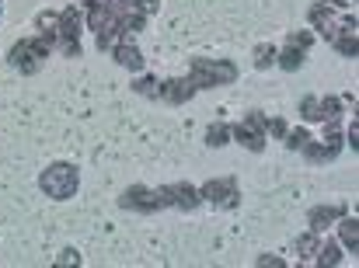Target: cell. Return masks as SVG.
Wrapping results in <instances>:
<instances>
[{"mask_svg":"<svg viewBox=\"0 0 359 268\" xmlns=\"http://www.w3.org/2000/svg\"><path fill=\"white\" fill-rule=\"evenodd\" d=\"M88 21H91V31L98 35V49L112 52V45L119 38H126L129 31H143L147 10L119 3V0H91L88 3Z\"/></svg>","mask_w":359,"mask_h":268,"instance_id":"obj_1","label":"cell"},{"mask_svg":"<svg viewBox=\"0 0 359 268\" xmlns=\"http://www.w3.org/2000/svg\"><path fill=\"white\" fill-rule=\"evenodd\" d=\"M238 80V66L231 59H192V77L189 84L199 87H220V84H234Z\"/></svg>","mask_w":359,"mask_h":268,"instance_id":"obj_2","label":"cell"},{"mask_svg":"<svg viewBox=\"0 0 359 268\" xmlns=\"http://www.w3.org/2000/svg\"><path fill=\"white\" fill-rule=\"evenodd\" d=\"M53 42H56V31H42L39 38H25V42H18L14 49H11V63L18 66V70H25V73H35L39 66H42V59L49 56V49H53Z\"/></svg>","mask_w":359,"mask_h":268,"instance_id":"obj_3","label":"cell"},{"mask_svg":"<svg viewBox=\"0 0 359 268\" xmlns=\"http://www.w3.org/2000/svg\"><path fill=\"white\" fill-rule=\"evenodd\" d=\"M77 167H70V164H53V167H46L42 171V178H39V188L49 195V199H70L74 192H77Z\"/></svg>","mask_w":359,"mask_h":268,"instance_id":"obj_4","label":"cell"},{"mask_svg":"<svg viewBox=\"0 0 359 268\" xmlns=\"http://www.w3.org/2000/svg\"><path fill=\"white\" fill-rule=\"evenodd\" d=\"M119 206L122 209H136V213H157V209H168V192H164V188L133 185V188L122 192Z\"/></svg>","mask_w":359,"mask_h":268,"instance_id":"obj_5","label":"cell"},{"mask_svg":"<svg viewBox=\"0 0 359 268\" xmlns=\"http://www.w3.org/2000/svg\"><path fill=\"white\" fill-rule=\"evenodd\" d=\"M265 129H269L265 115H262V112H248L238 126H231V136L238 139L244 150H251V153H262V146H265Z\"/></svg>","mask_w":359,"mask_h":268,"instance_id":"obj_6","label":"cell"},{"mask_svg":"<svg viewBox=\"0 0 359 268\" xmlns=\"http://www.w3.org/2000/svg\"><path fill=\"white\" fill-rule=\"evenodd\" d=\"M56 38H60V49L70 59L81 56V10L77 7L60 10V17H56Z\"/></svg>","mask_w":359,"mask_h":268,"instance_id":"obj_7","label":"cell"},{"mask_svg":"<svg viewBox=\"0 0 359 268\" xmlns=\"http://www.w3.org/2000/svg\"><path fill=\"white\" fill-rule=\"evenodd\" d=\"M311 42H314V35H311V31H290V35H286V49H283V52H276V63H279L283 70H300V66H304V59H307Z\"/></svg>","mask_w":359,"mask_h":268,"instance_id":"obj_8","label":"cell"},{"mask_svg":"<svg viewBox=\"0 0 359 268\" xmlns=\"http://www.w3.org/2000/svg\"><path fill=\"white\" fill-rule=\"evenodd\" d=\"M199 195H203L206 202L220 206V209H234L238 199H241L238 178H213V181H206V185L199 188Z\"/></svg>","mask_w":359,"mask_h":268,"instance_id":"obj_9","label":"cell"},{"mask_svg":"<svg viewBox=\"0 0 359 268\" xmlns=\"http://www.w3.org/2000/svg\"><path fill=\"white\" fill-rule=\"evenodd\" d=\"M339 108H342L339 98H304L300 101V115L307 122H335L339 119Z\"/></svg>","mask_w":359,"mask_h":268,"instance_id":"obj_10","label":"cell"},{"mask_svg":"<svg viewBox=\"0 0 359 268\" xmlns=\"http://www.w3.org/2000/svg\"><path fill=\"white\" fill-rule=\"evenodd\" d=\"M321 143H325V146H314L311 139L304 143V153H307V160L321 164V160H335V157H339V150H342V143H339V119H335V122H328V136H325Z\"/></svg>","mask_w":359,"mask_h":268,"instance_id":"obj_11","label":"cell"},{"mask_svg":"<svg viewBox=\"0 0 359 268\" xmlns=\"http://www.w3.org/2000/svg\"><path fill=\"white\" fill-rule=\"evenodd\" d=\"M332 42H335V49H339L342 56L356 59V52H359V45H356V14H346V17H342V24H339V31L332 35Z\"/></svg>","mask_w":359,"mask_h":268,"instance_id":"obj_12","label":"cell"},{"mask_svg":"<svg viewBox=\"0 0 359 268\" xmlns=\"http://www.w3.org/2000/svg\"><path fill=\"white\" fill-rule=\"evenodd\" d=\"M168 192V206H178V209H196L203 202L199 188H192L189 181H175V185H164Z\"/></svg>","mask_w":359,"mask_h":268,"instance_id":"obj_13","label":"cell"},{"mask_svg":"<svg viewBox=\"0 0 359 268\" xmlns=\"http://www.w3.org/2000/svg\"><path fill=\"white\" fill-rule=\"evenodd\" d=\"M192 94H196V87H192L189 80H164V84L157 87V98H164V101H171V105H185Z\"/></svg>","mask_w":359,"mask_h":268,"instance_id":"obj_14","label":"cell"},{"mask_svg":"<svg viewBox=\"0 0 359 268\" xmlns=\"http://www.w3.org/2000/svg\"><path fill=\"white\" fill-rule=\"evenodd\" d=\"M112 56H116V63L126 66V70H143V52H140L129 38H122V42L112 45Z\"/></svg>","mask_w":359,"mask_h":268,"instance_id":"obj_15","label":"cell"},{"mask_svg":"<svg viewBox=\"0 0 359 268\" xmlns=\"http://www.w3.org/2000/svg\"><path fill=\"white\" fill-rule=\"evenodd\" d=\"M311 21H314L328 38H332V35L339 31V24H342V17H335V14H332V7H321V3H318V7H311Z\"/></svg>","mask_w":359,"mask_h":268,"instance_id":"obj_16","label":"cell"},{"mask_svg":"<svg viewBox=\"0 0 359 268\" xmlns=\"http://www.w3.org/2000/svg\"><path fill=\"white\" fill-rule=\"evenodd\" d=\"M339 216H346L342 206H314L307 220H311V230H325V227H328L332 220H339Z\"/></svg>","mask_w":359,"mask_h":268,"instance_id":"obj_17","label":"cell"},{"mask_svg":"<svg viewBox=\"0 0 359 268\" xmlns=\"http://www.w3.org/2000/svg\"><path fill=\"white\" fill-rule=\"evenodd\" d=\"M339 241H342V244H346V248H349L353 255L359 251V220H356V216H353V220H342V223H339Z\"/></svg>","mask_w":359,"mask_h":268,"instance_id":"obj_18","label":"cell"},{"mask_svg":"<svg viewBox=\"0 0 359 268\" xmlns=\"http://www.w3.org/2000/svg\"><path fill=\"white\" fill-rule=\"evenodd\" d=\"M272 63H276V45H272V42L255 45V66H258V70H269Z\"/></svg>","mask_w":359,"mask_h":268,"instance_id":"obj_19","label":"cell"},{"mask_svg":"<svg viewBox=\"0 0 359 268\" xmlns=\"http://www.w3.org/2000/svg\"><path fill=\"white\" fill-rule=\"evenodd\" d=\"M227 139H231V126H224V122L210 126V133H206V143H210V146H227Z\"/></svg>","mask_w":359,"mask_h":268,"instance_id":"obj_20","label":"cell"},{"mask_svg":"<svg viewBox=\"0 0 359 268\" xmlns=\"http://www.w3.org/2000/svg\"><path fill=\"white\" fill-rule=\"evenodd\" d=\"M342 255H339V244H321L318 248V265H339Z\"/></svg>","mask_w":359,"mask_h":268,"instance_id":"obj_21","label":"cell"},{"mask_svg":"<svg viewBox=\"0 0 359 268\" xmlns=\"http://www.w3.org/2000/svg\"><path fill=\"white\" fill-rule=\"evenodd\" d=\"M283 139H286V146H290V150H304V143L311 139V133H307V129H293V133L286 129V136H283Z\"/></svg>","mask_w":359,"mask_h":268,"instance_id":"obj_22","label":"cell"},{"mask_svg":"<svg viewBox=\"0 0 359 268\" xmlns=\"http://www.w3.org/2000/svg\"><path fill=\"white\" fill-rule=\"evenodd\" d=\"M157 87H161V84H157L154 77H140V80L133 84V91H136V94H150V98L157 94Z\"/></svg>","mask_w":359,"mask_h":268,"instance_id":"obj_23","label":"cell"},{"mask_svg":"<svg viewBox=\"0 0 359 268\" xmlns=\"http://www.w3.org/2000/svg\"><path fill=\"white\" fill-rule=\"evenodd\" d=\"M297 251H304V255L318 251V230H311L307 237H300V241H297Z\"/></svg>","mask_w":359,"mask_h":268,"instance_id":"obj_24","label":"cell"},{"mask_svg":"<svg viewBox=\"0 0 359 268\" xmlns=\"http://www.w3.org/2000/svg\"><path fill=\"white\" fill-rule=\"evenodd\" d=\"M119 3H129V7H140V10H147V14H150V10H157V3H161V0H119Z\"/></svg>","mask_w":359,"mask_h":268,"instance_id":"obj_25","label":"cell"},{"mask_svg":"<svg viewBox=\"0 0 359 268\" xmlns=\"http://www.w3.org/2000/svg\"><path fill=\"white\" fill-rule=\"evenodd\" d=\"M56 265H81V255H77V251H63V255L56 258Z\"/></svg>","mask_w":359,"mask_h":268,"instance_id":"obj_26","label":"cell"},{"mask_svg":"<svg viewBox=\"0 0 359 268\" xmlns=\"http://www.w3.org/2000/svg\"><path fill=\"white\" fill-rule=\"evenodd\" d=\"M269 129H272L276 136H286V122H283V119H272V122H269Z\"/></svg>","mask_w":359,"mask_h":268,"instance_id":"obj_27","label":"cell"},{"mask_svg":"<svg viewBox=\"0 0 359 268\" xmlns=\"http://www.w3.org/2000/svg\"><path fill=\"white\" fill-rule=\"evenodd\" d=\"M349 143H353V150L359 146V122L353 119V126H349Z\"/></svg>","mask_w":359,"mask_h":268,"instance_id":"obj_28","label":"cell"},{"mask_svg":"<svg viewBox=\"0 0 359 268\" xmlns=\"http://www.w3.org/2000/svg\"><path fill=\"white\" fill-rule=\"evenodd\" d=\"M328 3H332V7H353L356 0H328Z\"/></svg>","mask_w":359,"mask_h":268,"instance_id":"obj_29","label":"cell"}]
</instances>
